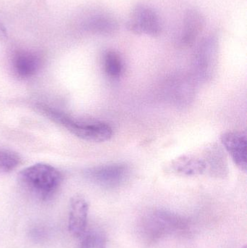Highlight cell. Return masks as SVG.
<instances>
[{
  "mask_svg": "<svg viewBox=\"0 0 247 248\" xmlns=\"http://www.w3.org/2000/svg\"><path fill=\"white\" fill-rule=\"evenodd\" d=\"M37 108L46 117L62 125L81 140L93 142H103L110 140L113 137V128L105 122L80 120L46 105H37Z\"/></svg>",
  "mask_w": 247,
  "mask_h": 248,
  "instance_id": "cell-1",
  "label": "cell"
},
{
  "mask_svg": "<svg viewBox=\"0 0 247 248\" xmlns=\"http://www.w3.org/2000/svg\"><path fill=\"white\" fill-rule=\"evenodd\" d=\"M18 182L26 192L42 201L52 198L60 186L62 176L51 165L36 163L22 170Z\"/></svg>",
  "mask_w": 247,
  "mask_h": 248,
  "instance_id": "cell-2",
  "label": "cell"
},
{
  "mask_svg": "<svg viewBox=\"0 0 247 248\" xmlns=\"http://www.w3.org/2000/svg\"><path fill=\"white\" fill-rule=\"evenodd\" d=\"M219 55V41L216 35L206 36L196 49L193 60L194 74L199 81L207 82L214 77Z\"/></svg>",
  "mask_w": 247,
  "mask_h": 248,
  "instance_id": "cell-3",
  "label": "cell"
},
{
  "mask_svg": "<svg viewBox=\"0 0 247 248\" xmlns=\"http://www.w3.org/2000/svg\"><path fill=\"white\" fill-rule=\"evenodd\" d=\"M126 28L135 34L149 36H159L162 30L160 19L152 7L144 4H138L132 9Z\"/></svg>",
  "mask_w": 247,
  "mask_h": 248,
  "instance_id": "cell-4",
  "label": "cell"
},
{
  "mask_svg": "<svg viewBox=\"0 0 247 248\" xmlns=\"http://www.w3.org/2000/svg\"><path fill=\"white\" fill-rule=\"evenodd\" d=\"M129 173L127 165L112 163L89 168L84 171V175L88 180L100 186L113 187L124 182Z\"/></svg>",
  "mask_w": 247,
  "mask_h": 248,
  "instance_id": "cell-5",
  "label": "cell"
},
{
  "mask_svg": "<svg viewBox=\"0 0 247 248\" xmlns=\"http://www.w3.org/2000/svg\"><path fill=\"white\" fill-rule=\"evenodd\" d=\"M247 134L245 131H228L221 136V142L232 160L242 171H247Z\"/></svg>",
  "mask_w": 247,
  "mask_h": 248,
  "instance_id": "cell-6",
  "label": "cell"
},
{
  "mask_svg": "<svg viewBox=\"0 0 247 248\" xmlns=\"http://www.w3.org/2000/svg\"><path fill=\"white\" fill-rule=\"evenodd\" d=\"M88 209V203L82 197L77 195L71 198L68 230L73 237H81L87 232Z\"/></svg>",
  "mask_w": 247,
  "mask_h": 248,
  "instance_id": "cell-7",
  "label": "cell"
},
{
  "mask_svg": "<svg viewBox=\"0 0 247 248\" xmlns=\"http://www.w3.org/2000/svg\"><path fill=\"white\" fill-rule=\"evenodd\" d=\"M204 16L198 10L190 9L184 14L178 36V42L182 46H189L194 43L204 29Z\"/></svg>",
  "mask_w": 247,
  "mask_h": 248,
  "instance_id": "cell-8",
  "label": "cell"
},
{
  "mask_svg": "<svg viewBox=\"0 0 247 248\" xmlns=\"http://www.w3.org/2000/svg\"><path fill=\"white\" fill-rule=\"evenodd\" d=\"M83 29L91 33L110 35L118 29L116 17L107 12H97L85 19L82 23Z\"/></svg>",
  "mask_w": 247,
  "mask_h": 248,
  "instance_id": "cell-9",
  "label": "cell"
},
{
  "mask_svg": "<svg viewBox=\"0 0 247 248\" xmlns=\"http://www.w3.org/2000/svg\"><path fill=\"white\" fill-rule=\"evenodd\" d=\"M41 59L36 54L30 52H17L12 61L14 74L18 78L26 79L34 77L41 68Z\"/></svg>",
  "mask_w": 247,
  "mask_h": 248,
  "instance_id": "cell-10",
  "label": "cell"
},
{
  "mask_svg": "<svg viewBox=\"0 0 247 248\" xmlns=\"http://www.w3.org/2000/svg\"><path fill=\"white\" fill-rule=\"evenodd\" d=\"M194 83L188 77H176L170 83L168 93L169 97L177 106L188 105L194 98Z\"/></svg>",
  "mask_w": 247,
  "mask_h": 248,
  "instance_id": "cell-11",
  "label": "cell"
},
{
  "mask_svg": "<svg viewBox=\"0 0 247 248\" xmlns=\"http://www.w3.org/2000/svg\"><path fill=\"white\" fill-rule=\"evenodd\" d=\"M168 169L172 173L184 176H197L207 170L204 160L192 155H182L175 159Z\"/></svg>",
  "mask_w": 247,
  "mask_h": 248,
  "instance_id": "cell-12",
  "label": "cell"
},
{
  "mask_svg": "<svg viewBox=\"0 0 247 248\" xmlns=\"http://www.w3.org/2000/svg\"><path fill=\"white\" fill-rule=\"evenodd\" d=\"M223 153L218 146H213L207 150L204 156L205 160H204L207 170L209 169L211 173L217 176H224L228 169L226 156Z\"/></svg>",
  "mask_w": 247,
  "mask_h": 248,
  "instance_id": "cell-13",
  "label": "cell"
},
{
  "mask_svg": "<svg viewBox=\"0 0 247 248\" xmlns=\"http://www.w3.org/2000/svg\"><path fill=\"white\" fill-rule=\"evenodd\" d=\"M104 68L110 78H119L123 72V62L120 55L113 50L107 51L104 55Z\"/></svg>",
  "mask_w": 247,
  "mask_h": 248,
  "instance_id": "cell-14",
  "label": "cell"
},
{
  "mask_svg": "<svg viewBox=\"0 0 247 248\" xmlns=\"http://www.w3.org/2000/svg\"><path fill=\"white\" fill-rule=\"evenodd\" d=\"M20 163V157L17 153L8 149L0 148V173L12 171Z\"/></svg>",
  "mask_w": 247,
  "mask_h": 248,
  "instance_id": "cell-15",
  "label": "cell"
},
{
  "mask_svg": "<svg viewBox=\"0 0 247 248\" xmlns=\"http://www.w3.org/2000/svg\"><path fill=\"white\" fill-rule=\"evenodd\" d=\"M79 248H106L107 241L102 233L98 231L86 232L82 236Z\"/></svg>",
  "mask_w": 247,
  "mask_h": 248,
  "instance_id": "cell-16",
  "label": "cell"
},
{
  "mask_svg": "<svg viewBox=\"0 0 247 248\" xmlns=\"http://www.w3.org/2000/svg\"><path fill=\"white\" fill-rule=\"evenodd\" d=\"M6 36H7V31L0 22V38L5 37Z\"/></svg>",
  "mask_w": 247,
  "mask_h": 248,
  "instance_id": "cell-17",
  "label": "cell"
},
{
  "mask_svg": "<svg viewBox=\"0 0 247 248\" xmlns=\"http://www.w3.org/2000/svg\"><path fill=\"white\" fill-rule=\"evenodd\" d=\"M247 248L246 246H245V248Z\"/></svg>",
  "mask_w": 247,
  "mask_h": 248,
  "instance_id": "cell-18",
  "label": "cell"
}]
</instances>
